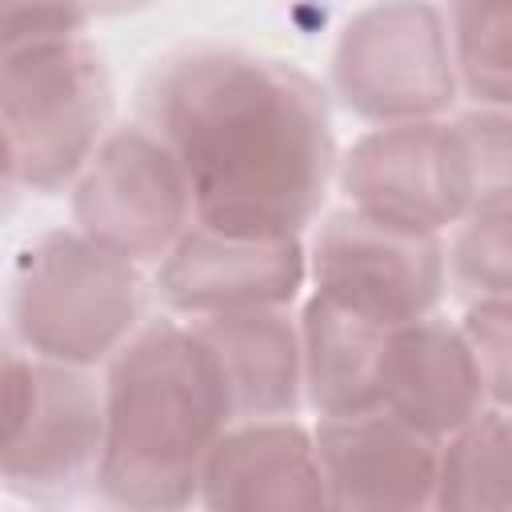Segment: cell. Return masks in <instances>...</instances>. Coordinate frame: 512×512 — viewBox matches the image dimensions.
Returning a JSON list of instances; mask_svg holds the SVG:
<instances>
[{
    "label": "cell",
    "mask_w": 512,
    "mask_h": 512,
    "mask_svg": "<svg viewBox=\"0 0 512 512\" xmlns=\"http://www.w3.org/2000/svg\"><path fill=\"white\" fill-rule=\"evenodd\" d=\"M140 264L100 248L80 228L32 236L12 268V340L36 356L100 368L140 328Z\"/></svg>",
    "instance_id": "3957f363"
},
{
    "label": "cell",
    "mask_w": 512,
    "mask_h": 512,
    "mask_svg": "<svg viewBox=\"0 0 512 512\" xmlns=\"http://www.w3.org/2000/svg\"><path fill=\"white\" fill-rule=\"evenodd\" d=\"M436 508L512 512V412L488 404L440 440Z\"/></svg>",
    "instance_id": "2e32d148"
},
{
    "label": "cell",
    "mask_w": 512,
    "mask_h": 512,
    "mask_svg": "<svg viewBox=\"0 0 512 512\" xmlns=\"http://www.w3.org/2000/svg\"><path fill=\"white\" fill-rule=\"evenodd\" d=\"M4 452L12 492L56 496L96 480L104 456V380L96 368L4 348Z\"/></svg>",
    "instance_id": "8992f818"
},
{
    "label": "cell",
    "mask_w": 512,
    "mask_h": 512,
    "mask_svg": "<svg viewBox=\"0 0 512 512\" xmlns=\"http://www.w3.org/2000/svg\"><path fill=\"white\" fill-rule=\"evenodd\" d=\"M112 80L84 40H52L4 52L0 128L4 180L52 196L76 184L100 140L112 132Z\"/></svg>",
    "instance_id": "277c9868"
},
{
    "label": "cell",
    "mask_w": 512,
    "mask_h": 512,
    "mask_svg": "<svg viewBox=\"0 0 512 512\" xmlns=\"http://www.w3.org/2000/svg\"><path fill=\"white\" fill-rule=\"evenodd\" d=\"M392 328L312 292L300 308L304 400L316 416L380 408V372Z\"/></svg>",
    "instance_id": "9a60e30c"
},
{
    "label": "cell",
    "mask_w": 512,
    "mask_h": 512,
    "mask_svg": "<svg viewBox=\"0 0 512 512\" xmlns=\"http://www.w3.org/2000/svg\"><path fill=\"white\" fill-rule=\"evenodd\" d=\"M212 348L236 420L296 416L304 404V344L300 320L288 308H244L192 320Z\"/></svg>",
    "instance_id": "5bb4252c"
},
{
    "label": "cell",
    "mask_w": 512,
    "mask_h": 512,
    "mask_svg": "<svg viewBox=\"0 0 512 512\" xmlns=\"http://www.w3.org/2000/svg\"><path fill=\"white\" fill-rule=\"evenodd\" d=\"M316 452L328 484V508L352 512H416L436 508L440 440L408 424L392 408L320 416Z\"/></svg>",
    "instance_id": "30bf717a"
},
{
    "label": "cell",
    "mask_w": 512,
    "mask_h": 512,
    "mask_svg": "<svg viewBox=\"0 0 512 512\" xmlns=\"http://www.w3.org/2000/svg\"><path fill=\"white\" fill-rule=\"evenodd\" d=\"M448 284L464 304L512 300V208L472 212L448 244Z\"/></svg>",
    "instance_id": "d6986e66"
},
{
    "label": "cell",
    "mask_w": 512,
    "mask_h": 512,
    "mask_svg": "<svg viewBox=\"0 0 512 512\" xmlns=\"http://www.w3.org/2000/svg\"><path fill=\"white\" fill-rule=\"evenodd\" d=\"M308 280L300 236H236L200 220L172 244L156 268L160 300L188 316H220L244 308H288Z\"/></svg>",
    "instance_id": "9c48e42d"
},
{
    "label": "cell",
    "mask_w": 512,
    "mask_h": 512,
    "mask_svg": "<svg viewBox=\"0 0 512 512\" xmlns=\"http://www.w3.org/2000/svg\"><path fill=\"white\" fill-rule=\"evenodd\" d=\"M88 20H92L88 0H0L4 52L84 36Z\"/></svg>",
    "instance_id": "44dd1931"
},
{
    "label": "cell",
    "mask_w": 512,
    "mask_h": 512,
    "mask_svg": "<svg viewBox=\"0 0 512 512\" xmlns=\"http://www.w3.org/2000/svg\"><path fill=\"white\" fill-rule=\"evenodd\" d=\"M332 92L368 124L440 120L456 92L448 16L432 0H376L332 48Z\"/></svg>",
    "instance_id": "5b68a950"
},
{
    "label": "cell",
    "mask_w": 512,
    "mask_h": 512,
    "mask_svg": "<svg viewBox=\"0 0 512 512\" xmlns=\"http://www.w3.org/2000/svg\"><path fill=\"white\" fill-rule=\"evenodd\" d=\"M380 400L408 424L444 440L488 408L476 352L460 324L420 316L392 328L380 372Z\"/></svg>",
    "instance_id": "4fadbf2b"
},
{
    "label": "cell",
    "mask_w": 512,
    "mask_h": 512,
    "mask_svg": "<svg viewBox=\"0 0 512 512\" xmlns=\"http://www.w3.org/2000/svg\"><path fill=\"white\" fill-rule=\"evenodd\" d=\"M444 144L464 216L512 208V108L476 104L444 120Z\"/></svg>",
    "instance_id": "e0dca14e"
},
{
    "label": "cell",
    "mask_w": 512,
    "mask_h": 512,
    "mask_svg": "<svg viewBox=\"0 0 512 512\" xmlns=\"http://www.w3.org/2000/svg\"><path fill=\"white\" fill-rule=\"evenodd\" d=\"M192 220L188 176L148 124L112 128L72 184V224L132 264H160Z\"/></svg>",
    "instance_id": "52a82bcc"
},
{
    "label": "cell",
    "mask_w": 512,
    "mask_h": 512,
    "mask_svg": "<svg viewBox=\"0 0 512 512\" xmlns=\"http://www.w3.org/2000/svg\"><path fill=\"white\" fill-rule=\"evenodd\" d=\"M308 280L312 292L400 328L436 312L448 288V244L340 208L312 236Z\"/></svg>",
    "instance_id": "ba28073f"
},
{
    "label": "cell",
    "mask_w": 512,
    "mask_h": 512,
    "mask_svg": "<svg viewBox=\"0 0 512 512\" xmlns=\"http://www.w3.org/2000/svg\"><path fill=\"white\" fill-rule=\"evenodd\" d=\"M152 0H88L92 12H132V8H144Z\"/></svg>",
    "instance_id": "7402d4cb"
},
{
    "label": "cell",
    "mask_w": 512,
    "mask_h": 512,
    "mask_svg": "<svg viewBox=\"0 0 512 512\" xmlns=\"http://www.w3.org/2000/svg\"><path fill=\"white\" fill-rule=\"evenodd\" d=\"M336 184L348 208L420 236H444L464 220L440 120L372 124L340 160Z\"/></svg>",
    "instance_id": "8fae6325"
},
{
    "label": "cell",
    "mask_w": 512,
    "mask_h": 512,
    "mask_svg": "<svg viewBox=\"0 0 512 512\" xmlns=\"http://www.w3.org/2000/svg\"><path fill=\"white\" fill-rule=\"evenodd\" d=\"M484 388H488V404L512 412V300H476L464 304V320H460Z\"/></svg>",
    "instance_id": "ffe728a7"
},
{
    "label": "cell",
    "mask_w": 512,
    "mask_h": 512,
    "mask_svg": "<svg viewBox=\"0 0 512 512\" xmlns=\"http://www.w3.org/2000/svg\"><path fill=\"white\" fill-rule=\"evenodd\" d=\"M148 128L180 160L196 220L236 236H304L336 180L320 84L244 48H188L144 88Z\"/></svg>",
    "instance_id": "6da1fadb"
},
{
    "label": "cell",
    "mask_w": 512,
    "mask_h": 512,
    "mask_svg": "<svg viewBox=\"0 0 512 512\" xmlns=\"http://www.w3.org/2000/svg\"><path fill=\"white\" fill-rule=\"evenodd\" d=\"M200 504L216 512L328 508V484L312 428L292 416L236 420L204 464Z\"/></svg>",
    "instance_id": "7c38bea8"
},
{
    "label": "cell",
    "mask_w": 512,
    "mask_h": 512,
    "mask_svg": "<svg viewBox=\"0 0 512 512\" xmlns=\"http://www.w3.org/2000/svg\"><path fill=\"white\" fill-rule=\"evenodd\" d=\"M236 424L224 372L192 324L152 320L108 360L96 488L120 508L200 500L204 464Z\"/></svg>",
    "instance_id": "7a4b0ae2"
},
{
    "label": "cell",
    "mask_w": 512,
    "mask_h": 512,
    "mask_svg": "<svg viewBox=\"0 0 512 512\" xmlns=\"http://www.w3.org/2000/svg\"><path fill=\"white\" fill-rule=\"evenodd\" d=\"M452 60L460 88L488 108H512V0H452Z\"/></svg>",
    "instance_id": "ac0fdd59"
}]
</instances>
